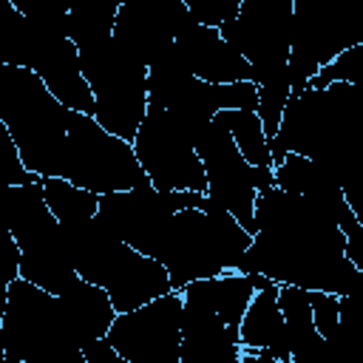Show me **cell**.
I'll return each mask as SVG.
<instances>
[{
	"mask_svg": "<svg viewBox=\"0 0 363 363\" xmlns=\"http://www.w3.org/2000/svg\"><path fill=\"white\" fill-rule=\"evenodd\" d=\"M57 298H60V309H62L68 335L79 349H82V343H88L94 337H105L116 309H113V303L102 286L77 278Z\"/></svg>",
	"mask_w": 363,
	"mask_h": 363,
	"instance_id": "19",
	"label": "cell"
},
{
	"mask_svg": "<svg viewBox=\"0 0 363 363\" xmlns=\"http://www.w3.org/2000/svg\"><path fill=\"white\" fill-rule=\"evenodd\" d=\"M210 122H218L224 130H230L235 147L241 150V156H244L250 164L272 167L269 145H267V136H264V128H261V119H258L255 111L224 108V111H216Z\"/></svg>",
	"mask_w": 363,
	"mask_h": 363,
	"instance_id": "22",
	"label": "cell"
},
{
	"mask_svg": "<svg viewBox=\"0 0 363 363\" xmlns=\"http://www.w3.org/2000/svg\"><path fill=\"white\" fill-rule=\"evenodd\" d=\"M0 320L6 363H85L68 335L60 298L20 275L9 284Z\"/></svg>",
	"mask_w": 363,
	"mask_h": 363,
	"instance_id": "6",
	"label": "cell"
},
{
	"mask_svg": "<svg viewBox=\"0 0 363 363\" xmlns=\"http://www.w3.org/2000/svg\"><path fill=\"white\" fill-rule=\"evenodd\" d=\"M241 3L244 0H184L193 23H201V26H221L233 20Z\"/></svg>",
	"mask_w": 363,
	"mask_h": 363,
	"instance_id": "29",
	"label": "cell"
},
{
	"mask_svg": "<svg viewBox=\"0 0 363 363\" xmlns=\"http://www.w3.org/2000/svg\"><path fill=\"white\" fill-rule=\"evenodd\" d=\"M173 48L184 62V68L204 82H241V79L255 82L252 62L238 51H233L221 40L216 26L190 23L176 34Z\"/></svg>",
	"mask_w": 363,
	"mask_h": 363,
	"instance_id": "17",
	"label": "cell"
},
{
	"mask_svg": "<svg viewBox=\"0 0 363 363\" xmlns=\"http://www.w3.org/2000/svg\"><path fill=\"white\" fill-rule=\"evenodd\" d=\"M105 337L125 363H179L182 292L170 289L136 309L116 312Z\"/></svg>",
	"mask_w": 363,
	"mask_h": 363,
	"instance_id": "13",
	"label": "cell"
},
{
	"mask_svg": "<svg viewBox=\"0 0 363 363\" xmlns=\"http://www.w3.org/2000/svg\"><path fill=\"white\" fill-rule=\"evenodd\" d=\"M6 227L20 247V278L62 295L79 275L74 269V250L62 224L51 216L43 199V179L9 187Z\"/></svg>",
	"mask_w": 363,
	"mask_h": 363,
	"instance_id": "5",
	"label": "cell"
},
{
	"mask_svg": "<svg viewBox=\"0 0 363 363\" xmlns=\"http://www.w3.org/2000/svg\"><path fill=\"white\" fill-rule=\"evenodd\" d=\"M193 23L184 0H125L113 17L111 40L147 65L156 54L173 45L176 34Z\"/></svg>",
	"mask_w": 363,
	"mask_h": 363,
	"instance_id": "15",
	"label": "cell"
},
{
	"mask_svg": "<svg viewBox=\"0 0 363 363\" xmlns=\"http://www.w3.org/2000/svg\"><path fill=\"white\" fill-rule=\"evenodd\" d=\"M65 111L31 68L0 62V122L9 128L26 170L60 176Z\"/></svg>",
	"mask_w": 363,
	"mask_h": 363,
	"instance_id": "3",
	"label": "cell"
},
{
	"mask_svg": "<svg viewBox=\"0 0 363 363\" xmlns=\"http://www.w3.org/2000/svg\"><path fill=\"white\" fill-rule=\"evenodd\" d=\"M130 147L153 187L207 193V179L196 145L164 108L147 105Z\"/></svg>",
	"mask_w": 363,
	"mask_h": 363,
	"instance_id": "12",
	"label": "cell"
},
{
	"mask_svg": "<svg viewBox=\"0 0 363 363\" xmlns=\"http://www.w3.org/2000/svg\"><path fill=\"white\" fill-rule=\"evenodd\" d=\"M216 28L233 51L252 62L258 82L264 74L286 68L292 37V0H244L235 17Z\"/></svg>",
	"mask_w": 363,
	"mask_h": 363,
	"instance_id": "14",
	"label": "cell"
},
{
	"mask_svg": "<svg viewBox=\"0 0 363 363\" xmlns=\"http://www.w3.org/2000/svg\"><path fill=\"white\" fill-rule=\"evenodd\" d=\"M278 306H281V315H284V332H286L292 363L318 360L320 352L329 343L318 335V329L312 323V309H309L306 289L295 286V284H278Z\"/></svg>",
	"mask_w": 363,
	"mask_h": 363,
	"instance_id": "20",
	"label": "cell"
},
{
	"mask_svg": "<svg viewBox=\"0 0 363 363\" xmlns=\"http://www.w3.org/2000/svg\"><path fill=\"white\" fill-rule=\"evenodd\" d=\"M363 43V0H292L286 77L292 94L349 45Z\"/></svg>",
	"mask_w": 363,
	"mask_h": 363,
	"instance_id": "9",
	"label": "cell"
},
{
	"mask_svg": "<svg viewBox=\"0 0 363 363\" xmlns=\"http://www.w3.org/2000/svg\"><path fill=\"white\" fill-rule=\"evenodd\" d=\"M20 275V247L11 235V230L0 221V315L6 309V295L9 284Z\"/></svg>",
	"mask_w": 363,
	"mask_h": 363,
	"instance_id": "28",
	"label": "cell"
},
{
	"mask_svg": "<svg viewBox=\"0 0 363 363\" xmlns=\"http://www.w3.org/2000/svg\"><path fill=\"white\" fill-rule=\"evenodd\" d=\"M193 145L204 167L207 196L227 213H233L235 221L252 235V201L258 190L272 187V167L250 164L235 147L230 130H224L218 122H210Z\"/></svg>",
	"mask_w": 363,
	"mask_h": 363,
	"instance_id": "11",
	"label": "cell"
},
{
	"mask_svg": "<svg viewBox=\"0 0 363 363\" xmlns=\"http://www.w3.org/2000/svg\"><path fill=\"white\" fill-rule=\"evenodd\" d=\"M37 179H43V176L26 170L9 128L0 122V184H28V182H37Z\"/></svg>",
	"mask_w": 363,
	"mask_h": 363,
	"instance_id": "27",
	"label": "cell"
},
{
	"mask_svg": "<svg viewBox=\"0 0 363 363\" xmlns=\"http://www.w3.org/2000/svg\"><path fill=\"white\" fill-rule=\"evenodd\" d=\"M252 241L238 258V272H261L275 284L360 295L363 269L346 258V235L309 199L264 187L252 201Z\"/></svg>",
	"mask_w": 363,
	"mask_h": 363,
	"instance_id": "1",
	"label": "cell"
},
{
	"mask_svg": "<svg viewBox=\"0 0 363 363\" xmlns=\"http://www.w3.org/2000/svg\"><path fill=\"white\" fill-rule=\"evenodd\" d=\"M28 68L45 82L57 102H62L71 111L94 116V96L79 68V48L71 37L40 31Z\"/></svg>",
	"mask_w": 363,
	"mask_h": 363,
	"instance_id": "16",
	"label": "cell"
},
{
	"mask_svg": "<svg viewBox=\"0 0 363 363\" xmlns=\"http://www.w3.org/2000/svg\"><path fill=\"white\" fill-rule=\"evenodd\" d=\"M250 241L252 235L235 216L207 196L204 207H182L170 216L156 258L167 269L170 289H182L190 281L235 269Z\"/></svg>",
	"mask_w": 363,
	"mask_h": 363,
	"instance_id": "2",
	"label": "cell"
},
{
	"mask_svg": "<svg viewBox=\"0 0 363 363\" xmlns=\"http://www.w3.org/2000/svg\"><path fill=\"white\" fill-rule=\"evenodd\" d=\"M60 176L96 196L130 190L147 179L142 164L136 162L130 142L105 130L91 113H79L71 108L65 111V145Z\"/></svg>",
	"mask_w": 363,
	"mask_h": 363,
	"instance_id": "8",
	"label": "cell"
},
{
	"mask_svg": "<svg viewBox=\"0 0 363 363\" xmlns=\"http://www.w3.org/2000/svg\"><path fill=\"white\" fill-rule=\"evenodd\" d=\"M65 235L74 250L77 275L82 281L102 286L116 312L136 309L170 292V278L162 261L116 238L96 216L85 227L65 233Z\"/></svg>",
	"mask_w": 363,
	"mask_h": 363,
	"instance_id": "4",
	"label": "cell"
},
{
	"mask_svg": "<svg viewBox=\"0 0 363 363\" xmlns=\"http://www.w3.org/2000/svg\"><path fill=\"white\" fill-rule=\"evenodd\" d=\"M125 0H71L68 9V37L77 45L111 37L113 17Z\"/></svg>",
	"mask_w": 363,
	"mask_h": 363,
	"instance_id": "23",
	"label": "cell"
},
{
	"mask_svg": "<svg viewBox=\"0 0 363 363\" xmlns=\"http://www.w3.org/2000/svg\"><path fill=\"white\" fill-rule=\"evenodd\" d=\"M43 199L65 233L85 227L96 216V204H99L96 193L77 187L65 176H43Z\"/></svg>",
	"mask_w": 363,
	"mask_h": 363,
	"instance_id": "21",
	"label": "cell"
},
{
	"mask_svg": "<svg viewBox=\"0 0 363 363\" xmlns=\"http://www.w3.org/2000/svg\"><path fill=\"white\" fill-rule=\"evenodd\" d=\"M51 3H54L57 9H62V11H68V9H71V0H51Z\"/></svg>",
	"mask_w": 363,
	"mask_h": 363,
	"instance_id": "30",
	"label": "cell"
},
{
	"mask_svg": "<svg viewBox=\"0 0 363 363\" xmlns=\"http://www.w3.org/2000/svg\"><path fill=\"white\" fill-rule=\"evenodd\" d=\"M238 337L244 346V354L238 363H292L275 281L252 292L238 320Z\"/></svg>",
	"mask_w": 363,
	"mask_h": 363,
	"instance_id": "18",
	"label": "cell"
},
{
	"mask_svg": "<svg viewBox=\"0 0 363 363\" xmlns=\"http://www.w3.org/2000/svg\"><path fill=\"white\" fill-rule=\"evenodd\" d=\"M207 193L196 190H159L147 179L130 190L102 193L96 218L133 250L156 258L167 221L182 207H204Z\"/></svg>",
	"mask_w": 363,
	"mask_h": 363,
	"instance_id": "10",
	"label": "cell"
},
{
	"mask_svg": "<svg viewBox=\"0 0 363 363\" xmlns=\"http://www.w3.org/2000/svg\"><path fill=\"white\" fill-rule=\"evenodd\" d=\"M309 295V309H312V323L318 335L332 343L340 337V315H337V295L323 292V289H306Z\"/></svg>",
	"mask_w": 363,
	"mask_h": 363,
	"instance_id": "26",
	"label": "cell"
},
{
	"mask_svg": "<svg viewBox=\"0 0 363 363\" xmlns=\"http://www.w3.org/2000/svg\"><path fill=\"white\" fill-rule=\"evenodd\" d=\"M255 85H258V105H255V113H258L261 128H264V136H267V142H269V139L275 136V130H278L284 105H286V99H289V94H292L286 68L272 71V74H264Z\"/></svg>",
	"mask_w": 363,
	"mask_h": 363,
	"instance_id": "24",
	"label": "cell"
},
{
	"mask_svg": "<svg viewBox=\"0 0 363 363\" xmlns=\"http://www.w3.org/2000/svg\"><path fill=\"white\" fill-rule=\"evenodd\" d=\"M332 82H352V85L363 82V43L343 48L340 54H335L329 62H323L306 79V85L315 88V91H320V88H326Z\"/></svg>",
	"mask_w": 363,
	"mask_h": 363,
	"instance_id": "25",
	"label": "cell"
},
{
	"mask_svg": "<svg viewBox=\"0 0 363 363\" xmlns=\"http://www.w3.org/2000/svg\"><path fill=\"white\" fill-rule=\"evenodd\" d=\"M77 48L82 77L94 96V119L113 136L133 142L147 111V65L125 54L111 37Z\"/></svg>",
	"mask_w": 363,
	"mask_h": 363,
	"instance_id": "7",
	"label": "cell"
}]
</instances>
